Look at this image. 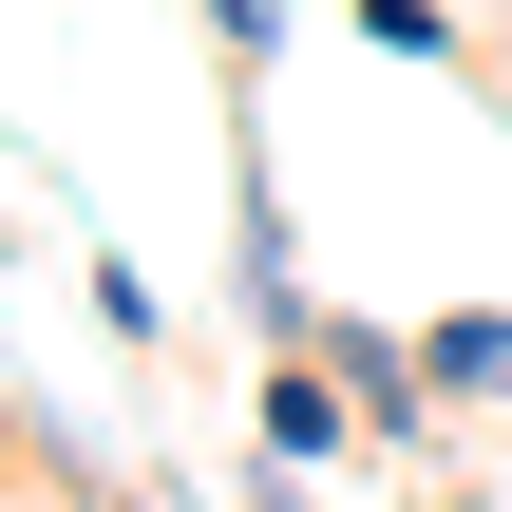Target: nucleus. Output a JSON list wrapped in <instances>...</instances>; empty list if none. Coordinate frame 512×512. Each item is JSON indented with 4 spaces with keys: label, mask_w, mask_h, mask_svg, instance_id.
Listing matches in <instances>:
<instances>
[{
    "label": "nucleus",
    "mask_w": 512,
    "mask_h": 512,
    "mask_svg": "<svg viewBox=\"0 0 512 512\" xmlns=\"http://www.w3.org/2000/svg\"><path fill=\"white\" fill-rule=\"evenodd\" d=\"M228 285H247V323L304 361L323 342V285H304V228H285V171H266V133H228Z\"/></svg>",
    "instance_id": "f257e3e1"
},
{
    "label": "nucleus",
    "mask_w": 512,
    "mask_h": 512,
    "mask_svg": "<svg viewBox=\"0 0 512 512\" xmlns=\"http://www.w3.org/2000/svg\"><path fill=\"white\" fill-rule=\"evenodd\" d=\"M304 361L361 399V437H380V456H437V418H456V399L418 380V342H399V323H342V304H323V342H304Z\"/></svg>",
    "instance_id": "f03ea898"
},
{
    "label": "nucleus",
    "mask_w": 512,
    "mask_h": 512,
    "mask_svg": "<svg viewBox=\"0 0 512 512\" xmlns=\"http://www.w3.org/2000/svg\"><path fill=\"white\" fill-rule=\"evenodd\" d=\"M418 380H437L456 418H512V304H437V323H418Z\"/></svg>",
    "instance_id": "7ed1b4c3"
},
{
    "label": "nucleus",
    "mask_w": 512,
    "mask_h": 512,
    "mask_svg": "<svg viewBox=\"0 0 512 512\" xmlns=\"http://www.w3.org/2000/svg\"><path fill=\"white\" fill-rule=\"evenodd\" d=\"M342 437H361V399H342L323 361H266V456L304 475V456H342Z\"/></svg>",
    "instance_id": "20e7f679"
},
{
    "label": "nucleus",
    "mask_w": 512,
    "mask_h": 512,
    "mask_svg": "<svg viewBox=\"0 0 512 512\" xmlns=\"http://www.w3.org/2000/svg\"><path fill=\"white\" fill-rule=\"evenodd\" d=\"M361 38H380V57H456V19H437V0H361Z\"/></svg>",
    "instance_id": "39448f33"
},
{
    "label": "nucleus",
    "mask_w": 512,
    "mask_h": 512,
    "mask_svg": "<svg viewBox=\"0 0 512 512\" xmlns=\"http://www.w3.org/2000/svg\"><path fill=\"white\" fill-rule=\"evenodd\" d=\"M209 38H228V76H266L285 57V0H209Z\"/></svg>",
    "instance_id": "423d86ee"
},
{
    "label": "nucleus",
    "mask_w": 512,
    "mask_h": 512,
    "mask_svg": "<svg viewBox=\"0 0 512 512\" xmlns=\"http://www.w3.org/2000/svg\"><path fill=\"white\" fill-rule=\"evenodd\" d=\"M247 512H323V494H304V475H285V456H266V475H247Z\"/></svg>",
    "instance_id": "0eeeda50"
},
{
    "label": "nucleus",
    "mask_w": 512,
    "mask_h": 512,
    "mask_svg": "<svg viewBox=\"0 0 512 512\" xmlns=\"http://www.w3.org/2000/svg\"><path fill=\"white\" fill-rule=\"evenodd\" d=\"M0 456H19V418H0Z\"/></svg>",
    "instance_id": "6e6552de"
}]
</instances>
